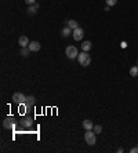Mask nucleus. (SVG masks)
<instances>
[{"instance_id": "nucleus-3", "label": "nucleus", "mask_w": 138, "mask_h": 153, "mask_svg": "<svg viewBox=\"0 0 138 153\" xmlns=\"http://www.w3.org/2000/svg\"><path fill=\"white\" fill-rule=\"evenodd\" d=\"M65 54H66V57H68L69 59H75V58H77V55H79L77 48H76L75 46H68L66 50H65Z\"/></svg>"}, {"instance_id": "nucleus-5", "label": "nucleus", "mask_w": 138, "mask_h": 153, "mask_svg": "<svg viewBox=\"0 0 138 153\" xmlns=\"http://www.w3.org/2000/svg\"><path fill=\"white\" fill-rule=\"evenodd\" d=\"M72 36L75 39L76 41H79V40H82L83 36H84V31H83L82 28H76L75 31L72 32Z\"/></svg>"}, {"instance_id": "nucleus-2", "label": "nucleus", "mask_w": 138, "mask_h": 153, "mask_svg": "<svg viewBox=\"0 0 138 153\" xmlns=\"http://www.w3.org/2000/svg\"><path fill=\"white\" fill-rule=\"evenodd\" d=\"M84 141H86V143H88V145H95V142H97V137H95L94 131H91V130H86Z\"/></svg>"}, {"instance_id": "nucleus-19", "label": "nucleus", "mask_w": 138, "mask_h": 153, "mask_svg": "<svg viewBox=\"0 0 138 153\" xmlns=\"http://www.w3.org/2000/svg\"><path fill=\"white\" fill-rule=\"evenodd\" d=\"M31 124H32L31 119H25V120H24V126H26V127H28V126H31Z\"/></svg>"}, {"instance_id": "nucleus-15", "label": "nucleus", "mask_w": 138, "mask_h": 153, "mask_svg": "<svg viewBox=\"0 0 138 153\" xmlns=\"http://www.w3.org/2000/svg\"><path fill=\"white\" fill-rule=\"evenodd\" d=\"M130 76L131 77H137L138 76V66H133L130 69Z\"/></svg>"}, {"instance_id": "nucleus-20", "label": "nucleus", "mask_w": 138, "mask_h": 153, "mask_svg": "<svg viewBox=\"0 0 138 153\" xmlns=\"http://www.w3.org/2000/svg\"><path fill=\"white\" fill-rule=\"evenodd\" d=\"M26 4H29V6H32V4H35V0H25Z\"/></svg>"}, {"instance_id": "nucleus-7", "label": "nucleus", "mask_w": 138, "mask_h": 153, "mask_svg": "<svg viewBox=\"0 0 138 153\" xmlns=\"http://www.w3.org/2000/svg\"><path fill=\"white\" fill-rule=\"evenodd\" d=\"M28 47H29V50H31V51L36 52V51L40 50V47H42V46H40V43H39V41H31Z\"/></svg>"}, {"instance_id": "nucleus-12", "label": "nucleus", "mask_w": 138, "mask_h": 153, "mask_svg": "<svg viewBox=\"0 0 138 153\" xmlns=\"http://www.w3.org/2000/svg\"><path fill=\"white\" fill-rule=\"evenodd\" d=\"M72 32H73V31H72V29H70L69 26H65V28L62 29V32H61V35H62V37H68V36H69V35H70Z\"/></svg>"}, {"instance_id": "nucleus-17", "label": "nucleus", "mask_w": 138, "mask_h": 153, "mask_svg": "<svg viewBox=\"0 0 138 153\" xmlns=\"http://www.w3.org/2000/svg\"><path fill=\"white\" fill-rule=\"evenodd\" d=\"M116 4H118V0H107V6L113 7V6H116Z\"/></svg>"}, {"instance_id": "nucleus-11", "label": "nucleus", "mask_w": 138, "mask_h": 153, "mask_svg": "<svg viewBox=\"0 0 138 153\" xmlns=\"http://www.w3.org/2000/svg\"><path fill=\"white\" fill-rule=\"evenodd\" d=\"M90 48H91V41H90V40H86V41H83V43H82V50L87 52Z\"/></svg>"}, {"instance_id": "nucleus-16", "label": "nucleus", "mask_w": 138, "mask_h": 153, "mask_svg": "<svg viewBox=\"0 0 138 153\" xmlns=\"http://www.w3.org/2000/svg\"><path fill=\"white\" fill-rule=\"evenodd\" d=\"M31 52L29 50V47H22V50H21V55H24V57H28V54Z\"/></svg>"}, {"instance_id": "nucleus-13", "label": "nucleus", "mask_w": 138, "mask_h": 153, "mask_svg": "<svg viewBox=\"0 0 138 153\" xmlns=\"http://www.w3.org/2000/svg\"><path fill=\"white\" fill-rule=\"evenodd\" d=\"M38 8H39V4H36V3H35V4H32V6L28 7V13L33 15V14L36 13V10H38Z\"/></svg>"}, {"instance_id": "nucleus-9", "label": "nucleus", "mask_w": 138, "mask_h": 153, "mask_svg": "<svg viewBox=\"0 0 138 153\" xmlns=\"http://www.w3.org/2000/svg\"><path fill=\"white\" fill-rule=\"evenodd\" d=\"M94 127V124H93V121L91 120H84L83 121V128L84 130H93Z\"/></svg>"}, {"instance_id": "nucleus-10", "label": "nucleus", "mask_w": 138, "mask_h": 153, "mask_svg": "<svg viewBox=\"0 0 138 153\" xmlns=\"http://www.w3.org/2000/svg\"><path fill=\"white\" fill-rule=\"evenodd\" d=\"M25 105L28 106V108L33 106V105H35V97H32V95L26 97V102H25Z\"/></svg>"}, {"instance_id": "nucleus-21", "label": "nucleus", "mask_w": 138, "mask_h": 153, "mask_svg": "<svg viewBox=\"0 0 138 153\" xmlns=\"http://www.w3.org/2000/svg\"><path fill=\"white\" fill-rule=\"evenodd\" d=\"M131 153H138V146L137 148H133V149H131Z\"/></svg>"}, {"instance_id": "nucleus-4", "label": "nucleus", "mask_w": 138, "mask_h": 153, "mask_svg": "<svg viewBox=\"0 0 138 153\" xmlns=\"http://www.w3.org/2000/svg\"><path fill=\"white\" fill-rule=\"evenodd\" d=\"M13 101H14V103H17V105H25L26 97L24 95L22 92H15L13 95Z\"/></svg>"}, {"instance_id": "nucleus-6", "label": "nucleus", "mask_w": 138, "mask_h": 153, "mask_svg": "<svg viewBox=\"0 0 138 153\" xmlns=\"http://www.w3.org/2000/svg\"><path fill=\"white\" fill-rule=\"evenodd\" d=\"M3 127L4 128H14L15 127V120H14V117H7L6 120L3 121Z\"/></svg>"}, {"instance_id": "nucleus-1", "label": "nucleus", "mask_w": 138, "mask_h": 153, "mask_svg": "<svg viewBox=\"0 0 138 153\" xmlns=\"http://www.w3.org/2000/svg\"><path fill=\"white\" fill-rule=\"evenodd\" d=\"M77 61H79L80 66H88L90 62H91V58H90V55H88L86 51H83L82 54L77 55Z\"/></svg>"}, {"instance_id": "nucleus-8", "label": "nucleus", "mask_w": 138, "mask_h": 153, "mask_svg": "<svg viewBox=\"0 0 138 153\" xmlns=\"http://www.w3.org/2000/svg\"><path fill=\"white\" fill-rule=\"evenodd\" d=\"M18 44L21 46V47H28V46H29V39L26 37V36H21V37L18 39Z\"/></svg>"}, {"instance_id": "nucleus-14", "label": "nucleus", "mask_w": 138, "mask_h": 153, "mask_svg": "<svg viewBox=\"0 0 138 153\" xmlns=\"http://www.w3.org/2000/svg\"><path fill=\"white\" fill-rule=\"evenodd\" d=\"M68 26L72 29V31H75L76 28H79V25H77V22H76L75 19H70V21H68Z\"/></svg>"}, {"instance_id": "nucleus-18", "label": "nucleus", "mask_w": 138, "mask_h": 153, "mask_svg": "<svg viewBox=\"0 0 138 153\" xmlns=\"http://www.w3.org/2000/svg\"><path fill=\"white\" fill-rule=\"evenodd\" d=\"M93 130H94V133L100 134L101 131H102V127H101V126H94V127H93Z\"/></svg>"}]
</instances>
